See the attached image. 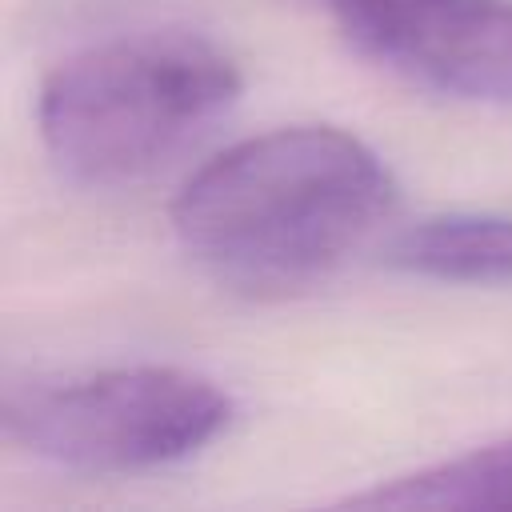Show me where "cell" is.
Returning a JSON list of instances; mask_svg holds the SVG:
<instances>
[{"mask_svg": "<svg viewBox=\"0 0 512 512\" xmlns=\"http://www.w3.org/2000/svg\"><path fill=\"white\" fill-rule=\"evenodd\" d=\"M384 160L352 132L296 124L208 160L176 196L180 248L224 288L288 296L324 280L392 212Z\"/></svg>", "mask_w": 512, "mask_h": 512, "instance_id": "cell-1", "label": "cell"}, {"mask_svg": "<svg viewBox=\"0 0 512 512\" xmlns=\"http://www.w3.org/2000/svg\"><path fill=\"white\" fill-rule=\"evenodd\" d=\"M240 96L236 60L200 32L148 28L88 44L40 84V140L84 188H120L192 148Z\"/></svg>", "mask_w": 512, "mask_h": 512, "instance_id": "cell-2", "label": "cell"}, {"mask_svg": "<svg viewBox=\"0 0 512 512\" xmlns=\"http://www.w3.org/2000/svg\"><path fill=\"white\" fill-rule=\"evenodd\" d=\"M232 400L208 376L168 364L104 368L8 388L4 436L80 472H144L212 444Z\"/></svg>", "mask_w": 512, "mask_h": 512, "instance_id": "cell-3", "label": "cell"}, {"mask_svg": "<svg viewBox=\"0 0 512 512\" xmlns=\"http://www.w3.org/2000/svg\"><path fill=\"white\" fill-rule=\"evenodd\" d=\"M376 64L464 100L512 104V0H332Z\"/></svg>", "mask_w": 512, "mask_h": 512, "instance_id": "cell-4", "label": "cell"}, {"mask_svg": "<svg viewBox=\"0 0 512 512\" xmlns=\"http://www.w3.org/2000/svg\"><path fill=\"white\" fill-rule=\"evenodd\" d=\"M388 264L440 284L512 288V216L444 212L408 224L388 244Z\"/></svg>", "mask_w": 512, "mask_h": 512, "instance_id": "cell-5", "label": "cell"}, {"mask_svg": "<svg viewBox=\"0 0 512 512\" xmlns=\"http://www.w3.org/2000/svg\"><path fill=\"white\" fill-rule=\"evenodd\" d=\"M352 508H512V436L348 496Z\"/></svg>", "mask_w": 512, "mask_h": 512, "instance_id": "cell-6", "label": "cell"}]
</instances>
